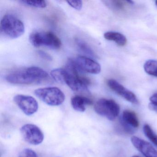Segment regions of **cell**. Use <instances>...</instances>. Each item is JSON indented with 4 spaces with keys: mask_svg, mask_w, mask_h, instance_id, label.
<instances>
[{
    "mask_svg": "<svg viewBox=\"0 0 157 157\" xmlns=\"http://www.w3.org/2000/svg\"><path fill=\"white\" fill-rule=\"evenodd\" d=\"M155 4H156V6H157V1H155Z\"/></svg>",
    "mask_w": 157,
    "mask_h": 157,
    "instance_id": "cb8c5ba5",
    "label": "cell"
},
{
    "mask_svg": "<svg viewBox=\"0 0 157 157\" xmlns=\"http://www.w3.org/2000/svg\"><path fill=\"white\" fill-rule=\"evenodd\" d=\"M107 84L112 90L129 102L135 104L138 103V101L136 95L115 80L113 79L108 80L107 81Z\"/></svg>",
    "mask_w": 157,
    "mask_h": 157,
    "instance_id": "9c48e42d",
    "label": "cell"
},
{
    "mask_svg": "<svg viewBox=\"0 0 157 157\" xmlns=\"http://www.w3.org/2000/svg\"><path fill=\"white\" fill-rule=\"evenodd\" d=\"M70 6L74 8L75 10H81L82 6V2L80 0L78 1H67Z\"/></svg>",
    "mask_w": 157,
    "mask_h": 157,
    "instance_id": "44dd1931",
    "label": "cell"
},
{
    "mask_svg": "<svg viewBox=\"0 0 157 157\" xmlns=\"http://www.w3.org/2000/svg\"><path fill=\"white\" fill-rule=\"evenodd\" d=\"M13 100L18 107L27 115H32L38 110V102L32 96L18 94L14 96Z\"/></svg>",
    "mask_w": 157,
    "mask_h": 157,
    "instance_id": "52a82bcc",
    "label": "cell"
},
{
    "mask_svg": "<svg viewBox=\"0 0 157 157\" xmlns=\"http://www.w3.org/2000/svg\"><path fill=\"white\" fill-rule=\"evenodd\" d=\"M48 78L46 71L38 67H32L9 74L6 79L12 84L30 85L41 83Z\"/></svg>",
    "mask_w": 157,
    "mask_h": 157,
    "instance_id": "6da1fadb",
    "label": "cell"
},
{
    "mask_svg": "<svg viewBox=\"0 0 157 157\" xmlns=\"http://www.w3.org/2000/svg\"><path fill=\"white\" fill-rule=\"evenodd\" d=\"M151 102L149 104V108L152 111L157 112V93L152 95L150 98Z\"/></svg>",
    "mask_w": 157,
    "mask_h": 157,
    "instance_id": "ffe728a7",
    "label": "cell"
},
{
    "mask_svg": "<svg viewBox=\"0 0 157 157\" xmlns=\"http://www.w3.org/2000/svg\"><path fill=\"white\" fill-rule=\"evenodd\" d=\"M73 59L83 72L93 74H97L101 72V67L100 64L90 58L78 56Z\"/></svg>",
    "mask_w": 157,
    "mask_h": 157,
    "instance_id": "ba28073f",
    "label": "cell"
},
{
    "mask_svg": "<svg viewBox=\"0 0 157 157\" xmlns=\"http://www.w3.org/2000/svg\"><path fill=\"white\" fill-rule=\"evenodd\" d=\"M1 33L10 39H16L25 33V25L23 22L15 16L6 14L1 21Z\"/></svg>",
    "mask_w": 157,
    "mask_h": 157,
    "instance_id": "7a4b0ae2",
    "label": "cell"
},
{
    "mask_svg": "<svg viewBox=\"0 0 157 157\" xmlns=\"http://www.w3.org/2000/svg\"><path fill=\"white\" fill-rule=\"evenodd\" d=\"M131 141L134 147L146 157H157V151L147 141L133 136Z\"/></svg>",
    "mask_w": 157,
    "mask_h": 157,
    "instance_id": "30bf717a",
    "label": "cell"
},
{
    "mask_svg": "<svg viewBox=\"0 0 157 157\" xmlns=\"http://www.w3.org/2000/svg\"><path fill=\"white\" fill-rule=\"evenodd\" d=\"M145 136L157 147V135L155 134L152 128L147 124H146L143 127Z\"/></svg>",
    "mask_w": 157,
    "mask_h": 157,
    "instance_id": "2e32d148",
    "label": "cell"
},
{
    "mask_svg": "<svg viewBox=\"0 0 157 157\" xmlns=\"http://www.w3.org/2000/svg\"><path fill=\"white\" fill-rule=\"evenodd\" d=\"M139 157V156H136H136H133V157Z\"/></svg>",
    "mask_w": 157,
    "mask_h": 157,
    "instance_id": "603a6c76",
    "label": "cell"
},
{
    "mask_svg": "<svg viewBox=\"0 0 157 157\" xmlns=\"http://www.w3.org/2000/svg\"><path fill=\"white\" fill-rule=\"evenodd\" d=\"M38 54L41 58L47 60H52V58L50 55L43 51H38Z\"/></svg>",
    "mask_w": 157,
    "mask_h": 157,
    "instance_id": "7402d4cb",
    "label": "cell"
},
{
    "mask_svg": "<svg viewBox=\"0 0 157 157\" xmlns=\"http://www.w3.org/2000/svg\"><path fill=\"white\" fill-rule=\"evenodd\" d=\"M30 42L35 47L46 46L53 49L60 48L61 40L52 32H39L33 33L29 37Z\"/></svg>",
    "mask_w": 157,
    "mask_h": 157,
    "instance_id": "3957f363",
    "label": "cell"
},
{
    "mask_svg": "<svg viewBox=\"0 0 157 157\" xmlns=\"http://www.w3.org/2000/svg\"><path fill=\"white\" fill-rule=\"evenodd\" d=\"M34 93L41 101L51 106L60 105L65 100L64 93L57 87L40 88L36 90Z\"/></svg>",
    "mask_w": 157,
    "mask_h": 157,
    "instance_id": "277c9868",
    "label": "cell"
},
{
    "mask_svg": "<svg viewBox=\"0 0 157 157\" xmlns=\"http://www.w3.org/2000/svg\"><path fill=\"white\" fill-rule=\"evenodd\" d=\"M21 2L25 5L37 8H46L47 3L45 1H21Z\"/></svg>",
    "mask_w": 157,
    "mask_h": 157,
    "instance_id": "e0dca14e",
    "label": "cell"
},
{
    "mask_svg": "<svg viewBox=\"0 0 157 157\" xmlns=\"http://www.w3.org/2000/svg\"><path fill=\"white\" fill-rule=\"evenodd\" d=\"M92 104L93 101L90 99L81 95H76L71 99V105L73 109L78 112H84L86 105Z\"/></svg>",
    "mask_w": 157,
    "mask_h": 157,
    "instance_id": "8fae6325",
    "label": "cell"
},
{
    "mask_svg": "<svg viewBox=\"0 0 157 157\" xmlns=\"http://www.w3.org/2000/svg\"><path fill=\"white\" fill-rule=\"evenodd\" d=\"M104 36L106 40L114 42L119 46H124L127 44V40L125 36L120 33L114 32H106L105 33Z\"/></svg>",
    "mask_w": 157,
    "mask_h": 157,
    "instance_id": "4fadbf2b",
    "label": "cell"
},
{
    "mask_svg": "<svg viewBox=\"0 0 157 157\" xmlns=\"http://www.w3.org/2000/svg\"><path fill=\"white\" fill-rule=\"evenodd\" d=\"M94 110L100 115L113 121L119 115L120 106L113 100L101 99L94 105Z\"/></svg>",
    "mask_w": 157,
    "mask_h": 157,
    "instance_id": "5b68a950",
    "label": "cell"
},
{
    "mask_svg": "<svg viewBox=\"0 0 157 157\" xmlns=\"http://www.w3.org/2000/svg\"><path fill=\"white\" fill-rule=\"evenodd\" d=\"M122 120L132 127L137 128L139 126V122L136 114L131 110H126L124 111L122 115Z\"/></svg>",
    "mask_w": 157,
    "mask_h": 157,
    "instance_id": "7c38bea8",
    "label": "cell"
},
{
    "mask_svg": "<svg viewBox=\"0 0 157 157\" xmlns=\"http://www.w3.org/2000/svg\"><path fill=\"white\" fill-rule=\"evenodd\" d=\"M108 5L111 7V8L117 10H121L124 9L126 4L128 3L127 1H111L107 2Z\"/></svg>",
    "mask_w": 157,
    "mask_h": 157,
    "instance_id": "ac0fdd59",
    "label": "cell"
},
{
    "mask_svg": "<svg viewBox=\"0 0 157 157\" xmlns=\"http://www.w3.org/2000/svg\"><path fill=\"white\" fill-rule=\"evenodd\" d=\"M18 157H37L36 153L31 149L26 148L23 150Z\"/></svg>",
    "mask_w": 157,
    "mask_h": 157,
    "instance_id": "d6986e66",
    "label": "cell"
},
{
    "mask_svg": "<svg viewBox=\"0 0 157 157\" xmlns=\"http://www.w3.org/2000/svg\"><path fill=\"white\" fill-rule=\"evenodd\" d=\"M144 69L146 73L151 76L157 77V61L150 59L145 62Z\"/></svg>",
    "mask_w": 157,
    "mask_h": 157,
    "instance_id": "5bb4252c",
    "label": "cell"
},
{
    "mask_svg": "<svg viewBox=\"0 0 157 157\" xmlns=\"http://www.w3.org/2000/svg\"><path fill=\"white\" fill-rule=\"evenodd\" d=\"M21 132L24 139L32 145H39L44 140V134L39 128L36 125L25 124L21 128Z\"/></svg>",
    "mask_w": 157,
    "mask_h": 157,
    "instance_id": "8992f818",
    "label": "cell"
},
{
    "mask_svg": "<svg viewBox=\"0 0 157 157\" xmlns=\"http://www.w3.org/2000/svg\"><path fill=\"white\" fill-rule=\"evenodd\" d=\"M76 44L81 50L90 56L95 57V55L92 49L89 46V45L82 40L80 39H76Z\"/></svg>",
    "mask_w": 157,
    "mask_h": 157,
    "instance_id": "9a60e30c",
    "label": "cell"
}]
</instances>
